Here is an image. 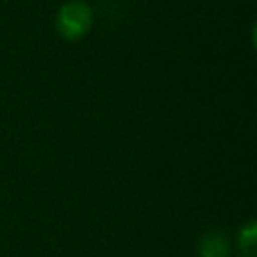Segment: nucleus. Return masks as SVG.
I'll list each match as a JSON object with an SVG mask.
<instances>
[{"label": "nucleus", "mask_w": 257, "mask_h": 257, "mask_svg": "<svg viewBox=\"0 0 257 257\" xmlns=\"http://www.w3.org/2000/svg\"><path fill=\"white\" fill-rule=\"evenodd\" d=\"M95 14L86 0H68L57 12V32L66 41H79L93 30Z\"/></svg>", "instance_id": "obj_1"}, {"label": "nucleus", "mask_w": 257, "mask_h": 257, "mask_svg": "<svg viewBox=\"0 0 257 257\" xmlns=\"http://www.w3.org/2000/svg\"><path fill=\"white\" fill-rule=\"evenodd\" d=\"M230 237L221 230H210L199 239L196 255L199 257H230Z\"/></svg>", "instance_id": "obj_2"}, {"label": "nucleus", "mask_w": 257, "mask_h": 257, "mask_svg": "<svg viewBox=\"0 0 257 257\" xmlns=\"http://www.w3.org/2000/svg\"><path fill=\"white\" fill-rule=\"evenodd\" d=\"M237 244H239V250L244 257H255V223L253 221H248L239 230Z\"/></svg>", "instance_id": "obj_3"}]
</instances>
